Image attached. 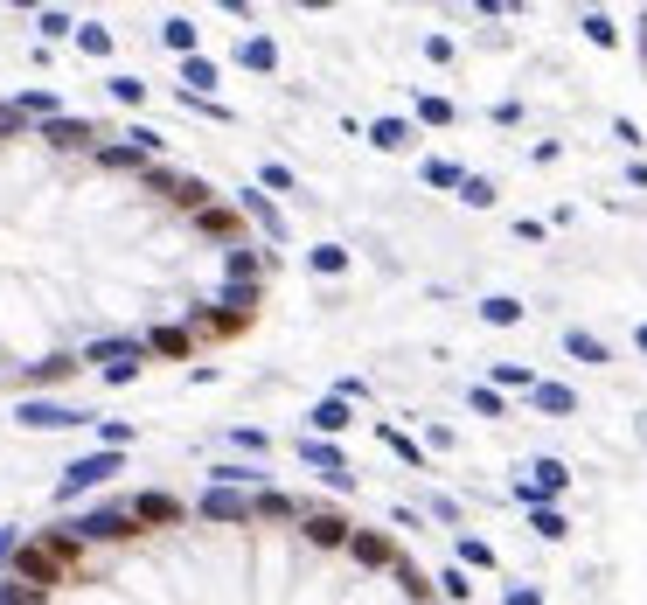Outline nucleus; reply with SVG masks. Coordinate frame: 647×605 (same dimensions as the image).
Here are the masks:
<instances>
[{
	"mask_svg": "<svg viewBox=\"0 0 647 605\" xmlns=\"http://www.w3.org/2000/svg\"><path fill=\"white\" fill-rule=\"evenodd\" d=\"M536 487L557 494V487H564V466H557V459H536Z\"/></svg>",
	"mask_w": 647,
	"mask_h": 605,
	"instance_id": "2eb2a0df",
	"label": "nucleus"
},
{
	"mask_svg": "<svg viewBox=\"0 0 647 605\" xmlns=\"http://www.w3.org/2000/svg\"><path fill=\"white\" fill-rule=\"evenodd\" d=\"M161 35H167V49H195V28H188V21H167Z\"/></svg>",
	"mask_w": 647,
	"mask_h": 605,
	"instance_id": "f3484780",
	"label": "nucleus"
},
{
	"mask_svg": "<svg viewBox=\"0 0 647 605\" xmlns=\"http://www.w3.org/2000/svg\"><path fill=\"white\" fill-rule=\"evenodd\" d=\"M77 42H84L91 56H105V49H112V35H105V28H77Z\"/></svg>",
	"mask_w": 647,
	"mask_h": 605,
	"instance_id": "6ab92c4d",
	"label": "nucleus"
},
{
	"mask_svg": "<svg viewBox=\"0 0 647 605\" xmlns=\"http://www.w3.org/2000/svg\"><path fill=\"white\" fill-rule=\"evenodd\" d=\"M641 348H647V327H641Z\"/></svg>",
	"mask_w": 647,
	"mask_h": 605,
	"instance_id": "a878e982",
	"label": "nucleus"
},
{
	"mask_svg": "<svg viewBox=\"0 0 647 605\" xmlns=\"http://www.w3.org/2000/svg\"><path fill=\"white\" fill-rule=\"evenodd\" d=\"M529 397H536V404H543V411H571V390H564V383H536V390H529Z\"/></svg>",
	"mask_w": 647,
	"mask_h": 605,
	"instance_id": "9b49d317",
	"label": "nucleus"
},
{
	"mask_svg": "<svg viewBox=\"0 0 647 605\" xmlns=\"http://www.w3.org/2000/svg\"><path fill=\"white\" fill-rule=\"evenodd\" d=\"M49 140H56V147H91L98 133H91L84 119H49Z\"/></svg>",
	"mask_w": 647,
	"mask_h": 605,
	"instance_id": "39448f33",
	"label": "nucleus"
},
{
	"mask_svg": "<svg viewBox=\"0 0 647 605\" xmlns=\"http://www.w3.org/2000/svg\"><path fill=\"white\" fill-rule=\"evenodd\" d=\"M147 348H161V355H188V334H181V327H154V334H147Z\"/></svg>",
	"mask_w": 647,
	"mask_h": 605,
	"instance_id": "9d476101",
	"label": "nucleus"
},
{
	"mask_svg": "<svg viewBox=\"0 0 647 605\" xmlns=\"http://www.w3.org/2000/svg\"><path fill=\"white\" fill-rule=\"evenodd\" d=\"M0 564H14V536L7 529H0Z\"/></svg>",
	"mask_w": 647,
	"mask_h": 605,
	"instance_id": "b1692460",
	"label": "nucleus"
},
{
	"mask_svg": "<svg viewBox=\"0 0 647 605\" xmlns=\"http://www.w3.org/2000/svg\"><path fill=\"white\" fill-rule=\"evenodd\" d=\"M307 459H314L321 473H334V480H348V473H341V453H334V446H314V439H307Z\"/></svg>",
	"mask_w": 647,
	"mask_h": 605,
	"instance_id": "ddd939ff",
	"label": "nucleus"
},
{
	"mask_svg": "<svg viewBox=\"0 0 647 605\" xmlns=\"http://www.w3.org/2000/svg\"><path fill=\"white\" fill-rule=\"evenodd\" d=\"M307 536H314V543H341L348 522H341V515H307Z\"/></svg>",
	"mask_w": 647,
	"mask_h": 605,
	"instance_id": "1a4fd4ad",
	"label": "nucleus"
},
{
	"mask_svg": "<svg viewBox=\"0 0 647 605\" xmlns=\"http://www.w3.org/2000/svg\"><path fill=\"white\" fill-rule=\"evenodd\" d=\"M21 112H42V119H56V98H49V91H28V98H21Z\"/></svg>",
	"mask_w": 647,
	"mask_h": 605,
	"instance_id": "412c9836",
	"label": "nucleus"
},
{
	"mask_svg": "<svg viewBox=\"0 0 647 605\" xmlns=\"http://www.w3.org/2000/svg\"><path fill=\"white\" fill-rule=\"evenodd\" d=\"M641 56H647V28H641Z\"/></svg>",
	"mask_w": 647,
	"mask_h": 605,
	"instance_id": "393cba45",
	"label": "nucleus"
},
{
	"mask_svg": "<svg viewBox=\"0 0 647 605\" xmlns=\"http://www.w3.org/2000/svg\"><path fill=\"white\" fill-rule=\"evenodd\" d=\"M105 473H119V453H91V459H77V466L63 473V494H84V487H98Z\"/></svg>",
	"mask_w": 647,
	"mask_h": 605,
	"instance_id": "f03ea898",
	"label": "nucleus"
},
{
	"mask_svg": "<svg viewBox=\"0 0 647 605\" xmlns=\"http://www.w3.org/2000/svg\"><path fill=\"white\" fill-rule=\"evenodd\" d=\"M314 425H321V432H341V425H348V404H321Z\"/></svg>",
	"mask_w": 647,
	"mask_h": 605,
	"instance_id": "dca6fc26",
	"label": "nucleus"
},
{
	"mask_svg": "<svg viewBox=\"0 0 647 605\" xmlns=\"http://www.w3.org/2000/svg\"><path fill=\"white\" fill-rule=\"evenodd\" d=\"M564 348H571V355H578V362H606V348H599V341H592V334H571V341H564Z\"/></svg>",
	"mask_w": 647,
	"mask_h": 605,
	"instance_id": "4468645a",
	"label": "nucleus"
},
{
	"mask_svg": "<svg viewBox=\"0 0 647 605\" xmlns=\"http://www.w3.org/2000/svg\"><path fill=\"white\" fill-rule=\"evenodd\" d=\"M133 515H140V522H174V515H181V501H167V494H140V501H133Z\"/></svg>",
	"mask_w": 647,
	"mask_h": 605,
	"instance_id": "0eeeda50",
	"label": "nucleus"
},
{
	"mask_svg": "<svg viewBox=\"0 0 647 605\" xmlns=\"http://www.w3.org/2000/svg\"><path fill=\"white\" fill-rule=\"evenodd\" d=\"M21 126V105H0V133H14Z\"/></svg>",
	"mask_w": 647,
	"mask_h": 605,
	"instance_id": "5701e85b",
	"label": "nucleus"
},
{
	"mask_svg": "<svg viewBox=\"0 0 647 605\" xmlns=\"http://www.w3.org/2000/svg\"><path fill=\"white\" fill-rule=\"evenodd\" d=\"M355 557H362V564H397V550H390L383 536H369V529L355 536Z\"/></svg>",
	"mask_w": 647,
	"mask_h": 605,
	"instance_id": "6e6552de",
	"label": "nucleus"
},
{
	"mask_svg": "<svg viewBox=\"0 0 647 605\" xmlns=\"http://www.w3.org/2000/svg\"><path fill=\"white\" fill-rule=\"evenodd\" d=\"M56 571H63V557H56L49 543H21V550H14V578H21V585L42 592V585H56Z\"/></svg>",
	"mask_w": 647,
	"mask_h": 605,
	"instance_id": "f257e3e1",
	"label": "nucleus"
},
{
	"mask_svg": "<svg viewBox=\"0 0 647 605\" xmlns=\"http://www.w3.org/2000/svg\"><path fill=\"white\" fill-rule=\"evenodd\" d=\"M77 536H126V515H119V508H98V515L77 522Z\"/></svg>",
	"mask_w": 647,
	"mask_h": 605,
	"instance_id": "423d86ee",
	"label": "nucleus"
},
{
	"mask_svg": "<svg viewBox=\"0 0 647 605\" xmlns=\"http://www.w3.org/2000/svg\"><path fill=\"white\" fill-rule=\"evenodd\" d=\"M35 599H42V592H35V585H21V578H14V585L0 592V605H35Z\"/></svg>",
	"mask_w": 647,
	"mask_h": 605,
	"instance_id": "a211bd4d",
	"label": "nucleus"
},
{
	"mask_svg": "<svg viewBox=\"0 0 647 605\" xmlns=\"http://www.w3.org/2000/svg\"><path fill=\"white\" fill-rule=\"evenodd\" d=\"M202 515H216V522H244V515H251V501H244V494H230V487H216V494H202Z\"/></svg>",
	"mask_w": 647,
	"mask_h": 605,
	"instance_id": "20e7f679",
	"label": "nucleus"
},
{
	"mask_svg": "<svg viewBox=\"0 0 647 605\" xmlns=\"http://www.w3.org/2000/svg\"><path fill=\"white\" fill-rule=\"evenodd\" d=\"M133 160H147L140 147H105V167H133Z\"/></svg>",
	"mask_w": 647,
	"mask_h": 605,
	"instance_id": "4be33fe9",
	"label": "nucleus"
},
{
	"mask_svg": "<svg viewBox=\"0 0 647 605\" xmlns=\"http://www.w3.org/2000/svg\"><path fill=\"white\" fill-rule=\"evenodd\" d=\"M21 425H35V432H63V425H77V411H63V404H21Z\"/></svg>",
	"mask_w": 647,
	"mask_h": 605,
	"instance_id": "7ed1b4c3",
	"label": "nucleus"
},
{
	"mask_svg": "<svg viewBox=\"0 0 647 605\" xmlns=\"http://www.w3.org/2000/svg\"><path fill=\"white\" fill-rule=\"evenodd\" d=\"M237 56H244V63H251V70H272V42H265V35H251V42H244V49H237Z\"/></svg>",
	"mask_w": 647,
	"mask_h": 605,
	"instance_id": "f8f14e48",
	"label": "nucleus"
},
{
	"mask_svg": "<svg viewBox=\"0 0 647 605\" xmlns=\"http://www.w3.org/2000/svg\"><path fill=\"white\" fill-rule=\"evenodd\" d=\"M140 91H147L140 77H112V98H126V105H140Z\"/></svg>",
	"mask_w": 647,
	"mask_h": 605,
	"instance_id": "aec40b11",
	"label": "nucleus"
}]
</instances>
